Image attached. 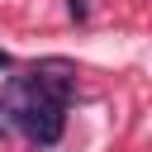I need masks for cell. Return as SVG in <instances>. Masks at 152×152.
<instances>
[{
    "mask_svg": "<svg viewBox=\"0 0 152 152\" xmlns=\"http://www.w3.org/2000/svg\"><path fill=\"white\" fill-rule=\"evenodd\" d=\"M76 81L66 76L62 62L33 66L24 76H10L0 90V133L28 138L33 147H52L66 133V104H71Z\"/></svg>",
    "mask_w": 152,
    "mask_h": 152,
    "instance_id": "1",
    "label": "cell"
},
{
    "mask_svg": "<svg viewBox=\"0 0 152 152\" xmlns=\"http://www.w3.org/2000/svg\"><path fill=\"white\" fill-rule=\"evenodd\" d=\"M71 14H76V19H86V14H90V5H86V0H71Z\"/></svg>",
    "mask_w": 152,
    "mask_h": 152,
    "instance_id": "2",
    "label": "cell"
},
{
    "mask_svg": "<svg viewBox=\"0 0 152 152\" xmlns=\"http://www.w3.org/2000/svg\"><path fill=\"white\" fill-rule=\"evenodd\" d=\"M0 66H10V52H0Z\"/></svg>",
    "mask_w": 152,
    "mask_h": 152,
    "instance_id": "3",
    "label": "cell"
}]
</instances>
